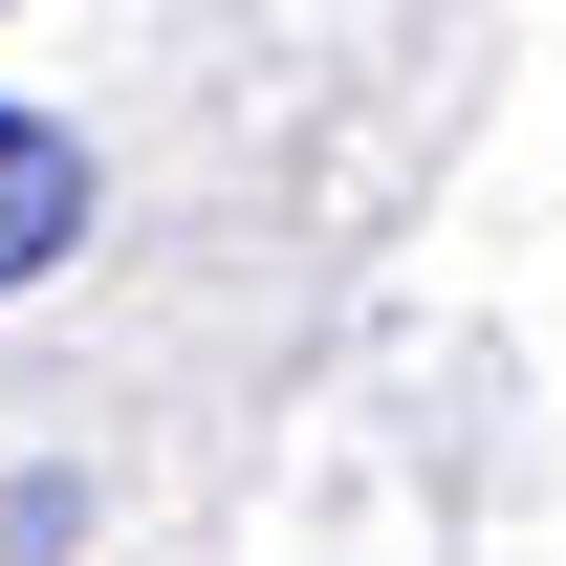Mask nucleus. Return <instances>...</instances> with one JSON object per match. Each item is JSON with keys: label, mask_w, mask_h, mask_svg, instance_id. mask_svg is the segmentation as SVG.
Instances as JSON below:
<instances>
[{"label": "nucleus", "mask_w": 566, "mask_h": 566, "mask_svg": "<svg viewBox=\"0 0 566 566\" xmlns=\"http://www.w3.org/2000/svg\"><path fill=\"white\" fill-rule=\"evenodd\" d=\"M66 240H87V153L44 132V109H0V283H44Z\"/></svg>", "instance_id": "nucleus-1"}]
</instances>
